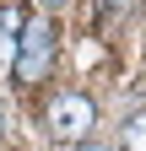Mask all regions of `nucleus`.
Masks as SVG:
<instances>
[{
  "label": "nucleus",
  "mask_w": 146,
  "mask_h": 151,
  "mask_svg": "<svg viewBox=\"0 0 146 151\" xmlns=\"http://www.w3.org/2000/svg\"><path fill=\"white\" fill-rule=\"evenodd\" d=\"M49 65H54V27H49V16H33V22H22L11 76H16L22 86H33V81H43V76H49Z\"/></svg>",
  "instance_id": "f257e3e1"
},
{
  "label": "nucleus",
  "mask_w": 146,
  "mask_h": 151,
  "mask_svg": "<svg viewBox=\"0 0 146 151\" xmlns=\"http://www.w3.org/2000/svg\"><path fill=\"white\" fill-rule=\"evenodd\" d=\"M16 38H22V11H0V70L16 65Z\"/></svg>",
  "instance_id": "7ed1b4c3"
},
{
  "label": "nucleus",
  "mask_w": 146,
  "mask_h": 151,
  "mask_svg": "<svg viewBox=\"0 0 146 151\" xmlns=\"http://www.w3.org/2000/svg\"><path fill=\"white\" fill-rule=\"evenodd\" d=\"M119 140H124V151H146V113H135V119L119 129Z\"/></svg>",
  "instance_id": "20e7f679"
},
{
  "label": "nucleus",
  "mask_w": 146,
  "mask_h": 151,
  "mask_svg": "<svg viewBox=\"0 0 146 151\" xmlns=\"http://www.w3.org/2000/svg\"><path fill=\"white\" fill-rule=\"evenodd\" d=\"M98 11H103V16H114V11L124 16V11H130V0H98Z\"/></svg>",
  "instance_id": "39448f33"
},
{
  "label": "nucleus",
  "mask_w": 146,
  "mask_h": 151,
  "mask_svg": "<svg viewBox=\"0 0 146 151\" xmlns=\"http://www.w3.org/2000/svg\"><path fill=\"white\" fill-rule=\"evenodd\" d=\"M92 124H98L92 97H81V92L54 97V108H49V129H54V140H87V135H92Z\"/></svg>",
  "instance_id": "f03ea898"
}]
</instances>
